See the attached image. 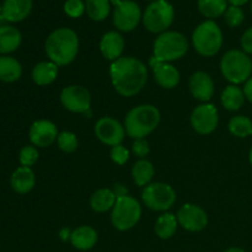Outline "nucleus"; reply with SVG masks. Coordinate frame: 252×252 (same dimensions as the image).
<instances>
[{
	"instance_id": "nucleus-1",
	"label": "nucleus",
	"mask_w": 252,
	"mask_h": 252,
	"mask_svg": "<svg viewBox=\"0 0 252 252\" xmlns=\"http://www.w3.org/2000/svg\"><path fill=\"white\" fill-rule=\"evenodd\" d=\"M110 75L115 90L125 97L137 95L148 81V69L143 62L133 57H121L112 62Z\"/></svg>"
},
{
	"instance_id": "nucleus-2",
	"label": "nucleus",
	"mask_w": 252,
	"mask_h": 252,
	"mask_svg": "<svg viewBox=\"0 0 252 252\" xmlns=\"http://www.w3.org/2000/svg\"><path fill=\"white\" fill-rule=\"evenodd\" d=\"M47 57L58 66L68 65L76 58L79 52V37L68 27L57 29L47 37L44 43Z\"/></svg>"
},
{
	"instance_id": "nucleus-3",
	"label": "nucleus",
	"mask_w": 252,
	"mask_h": 252,
	"mask_svg": "<svg viewBox=\"0 0 252 252\" xmlns=\"http://www.w3.org/2000/svg\"><path fill=\"white\" fill-rule=\"evenodd\" d=\"M160 120V111L155 106L139 105L132 108L126 116V133L133 139H143L157 129Z\"/></svg>"
},
{
	"instance_id": "nucleus-4",
	"label": "nucleus",
	"mask_w": 252,
	"mask_h": 252,
	"mask_svg": "<svg viewBox=\"0 0 252 252\" xmlns=\"http://www.w3.org/2000/svg\"><path fill=\"white\" fill-rule=\"evenodd\" d=\"M189 51V41L182 33L166 31L157 37L153 47V57L161 63L181 59Z\"/></svg>"
},
{
	"instance_id": "nucleus-5",
	"label": "nucleus",
	"mask_w": 252,
	"mask_h": 252,
	"mask_svg": "<svg viewBox=\"0 0 252 252\" xmlns=\"http://www.w3.org/2000/svg\"><path fill=\"white\" fill-rule=\"evenodd\" d=\"M220 71L233 85L246 83L251 78L252 61L244 51L231 49L221 57Z\"/></svg>"
},
{
	"instance_id": "nucleus-6",
	"label": "nucleus",
	"mask_w": 252,
	"mask_h": 252,
	"mask_svg": "<svg viewBox=\"0 0 252 252\" xmlns=\"http://www.w3.org/2000/svg\"><path fill=\"white\" fill-rule=\"evenodd\" d=\"M192 43L198 54L213 57L223 46V33L218 25L212 20L202 22L192 33Z\"/></svg>"
},
{
	"instance_id": "nucleus-7",
	"label": "nucleus",
	"mask_w": 252,
	"mask_h": 252,
	"mask_svg": "<svg viewBox=\"0 0 252 252\" xmlns=\"http://www.w3.org/2000/svg\"><path fill=\"white\" fill-rule=\"evenodd\" d=\"M175 11L172 5L166 0H155L145 9L142 16L143 25L152 33H164L172 25Z\"/></svg>"
},
{
	"instance_id": "nucleus-8",
	"label": "nucleus",
	"mask_w": 252,
	"mask_h": 252,
	"mask_svg": "<svg viewBox=\"0 0 252 252\" xmlns=\"http://www.w3.org/2000/svg\"><path fill=\"white\" fill-rule=\"evenodd\" d=\"M142 217V207L132 196L118 197L111 213V223L117 230L127 231L134 228Z\"/></svg>"
},
{
	"instance_id": "nucleus-9",
	"label": "nucleus",
	"mask_w": 252,
	"mask_h": 252,
	"mask_svg": "<svg viewBox=\"0 0 252 252\" xmlns=\"http://www.w3.org/2000/svg\"><path fill=\"white\" fill-rule=\"evenodd\" d=\"M142 199L143 203L152 211L166 212L176 202V191L164 182H154L144 187Z\"/></svg>"
},
{
	"instance_id": "nucleus-10",
	"label": "nucleus",
	"mask_w": 252,
	"mask_h": 252,
	"mask_svg": "<svg viewBox=\"0 0 252 252\" xmlns=\"http://www.w3.org/2000/svg\"><path fill=\"white\" fill-rule=\"evenodd\" d=\"M115 4L113 25L118 31L130 32L139 25L142 20V11L139 5L132 0H111Z\"/></svg>"
},
{
	"instance_id": "nucleus-11",
	"label": "nucleus",
	"mask_w": 252,
	"mask_h": 252,
	"mask_svg": "<svg viewBox=\"0 0 252 252\" xmlns=\"http://www.w3.org/2000/svg\"><path fill=\"white\" fill-rule=\"evenodd\" d=\"M61 102L70 112L85 113L90 110L91 95L84 86L69 85L62 90Z\"/></svg>"
},
{
	"instance_id": "nucleus-12",
	"label": "nucleus",
	"mask_w": 252,
	"mask_h": 252,
	"mask_svg": "<svg viewBox=\"0 0 252 252\" xmlns=\"http://www.w3.org/2000/svg\"><path fill=\"white\" fill-rule=\"evenodd\" d=\"M218 110L212 103L197 106L191 115V126L198 134L207 135L213 133L218 127Z\"/></svg>"
},
{
	"instance_id": "nucleus-13",
	"label": "nucleus",
	"mask_w": 252,
	"mask_h": 252,
	"mask_svg": "<svg viewBox=\"0 0 252 252\" xmlns=\"http://www.w3.org/2000/svg\"><path fill=\"white\" fill-rule=\"evenodd\" d=\"M176 218L179 225L191 233H198L208 225V216L206 211L193 203L184 204L177 212Z\"/></svg>"
},
{
	"instance_id": "nucleus-14",
	"label": "nucleus",
	"mask_w": 252,
	"mask_h": 252,
	"mask_svg": "<svg viewBox=\"0 0 252 252\" xmlns=\"http://www.w3.org/2000/svg\"><path fill=\"white\" fill-rule=\"evenodd\" d=\"M95 134L102 144L116 147L125 139L126 129L122 123L112 117H102L95 123Z\"/></svg>"
},
{
	"instance_id": "nucleus-15",
	"label": "nucleus",
	"mask_w": 252,
	"mask_h": 252,
	"mask_svg": "<svg viewBox=\"0 0 252 252\" xmlns=\"http://www.w3.org/2000/svg\"><path fill=\"white\" fill-rule=\"evenodd\" d=\"M58 134L56 125L48 120H38L33 122L29 132L32 145L38 148L51 147L58 139Z\"/></svg>"
},
{
	"instance_id": "nucleus-16",
	"label": "nucleus",
	"mask_w": 252,
	"mask_h": 252,
	"mask_svg": "<svg viewBox=\"0 0 252 252\" xmlns=\"http://www.w3.org/2000/svg\"><path fill=\"white\" fill-rule=\"evenodd\" d=\"M189 88L192 96L202 102H208L214 95L213 79L206 71H196L191 75Z\"/></svg>"
},
{
	"instance_id": "nucleus-17",
	"label": "nucleus",
	"mask_w": 252,
	"mask_h": 252,
	"mask_svg": "<svg viewBox=\"0 0 252 252\" xmlns=\"http://www.w3.org/2000/svg\"><path fill=\"white\" fill-rule=\"evenodd\" d=\"M149 64L153 68L155 81L159 84V86L170 90L179 85L181 78H180L179 70L174 65H171L170 63H161V62L157 61L154 57L150 58Z\"/></svg>"
},
{
	"instance_id": "nucleus-18",
	"label": "nucleus",
	"mask_w": 252,
	"mask_h": 252,
	"mask_svg": "<svg viewBox=\"0 0 252 252\" xmlns=\"http://www.w3.org/2000/svg\"><path fill=\"white\" fill-rule=\"evenodd\" d=\"M32 0H4L1 16L6 22L24 21L31 14Z\"/></svg>"
},
{
	"instance_id": "nucleus-19",
	"label": "nucleus",
	"mask_w": 252,
	"mask_h": 252,
	"mask_svg": "<svg viewBox=\"0 0 252 252\" xmlns=\"http://www.w3.org/2000/svg\"><path fill=\"white\" fill-rule=\"evenodd\" d=\"M125 49V38L117 31H110L102 36L100 41V51L107 61H117Z\"/></svg>"
},
{
	"instance_id": "nucleus-20",
	"label": "nucleus",
	"mask_w": 252,
	"mask_h": 252,
	"mask_svg": "<svg viewBox=\"0 0 252 252\" xmlns=\"http://www.w3.org/2000/svg\"><path fill=\"white\" fill-rule=\"evenodd\" d=\"M34 184H36V177L31 167H17L10 177V186L19 194H26L31 192Z\"/></svg>"
},
{
	"instance_id": "nucleus-21",
	"label": "nucleus",
	"mask_w": 252,
	"mask_h": 252,
	"mask_svg": "<svg viewBox=\"0 0 252 252\" xmlns=\"http://www.w3.org/2000/svg\"><path fill=\"white\" fill-rule=\"evenodd\" d=\"M97 231L89 225H83L76 228L71 233L70 243L75 249L80 251L91 250L97 243Z\"/></svg>"
},
{
	"instance_id": "nucleus-22",
	"label": "nucleus",
	"mask_w": 252,
	"mask_h": 252,
	"mask_svg": "<svg viewBox=\"0 0 252 252\" xmlns=\"http://www.w3.org/2000/svg\"><path fill=\"white\" fill-rule=\"evenodd\" d=\"M22 42V34L16 27L4 25L0 27V54L7 56L16 51Z\"/></svg>"
},
{
	"instance_id": "nucleus-23",
	"label": "nucleus",
	"mask_w": 252,
	"mask_h": 252,
	"mask_svg": "<svg viewBox=\"0 0 252 252\" xmlns=\"http://www.w3.org/2000/svg\"><path fill=\"white\" fill-rule=\"evenodd\" d=\"M32 80L39 86H46L53 83L58 76V65L53 62H39L32 69Z\"/></svg>"
},
{
	"instance_id": "nucleus-24",
	"label": "nucleus",
	"mask_w": 252,
	"mask_h": 252,
	"mask_svg": "<svg viewBox=\"0 0 252 252\" xmlns=\"http://www.w3.org/2000/svg\"><path fill=\"white\" fill-rule=\"evenodd\" d=\"M117 201V196L110 189H100L94 192L90 197V206L96 213H105L113 208Z\"/></svg>"
},
{
	"instance_id": "nucleus-25",
	"label": "nucleus",
	"mask_w": 252,
	"mask_h": 252,
	"mask_svg": "<svg viewBox=\"0 0 252 252\" xmlns=\"http://www.w3.org/2000/svg\"><path fill=\"white\" fill-rule=\"evenodd\" d=\"M22 75V66L17 59L10 56H0V81L14 83Z\"/></svg>"
},
{
	"instance_id": "nucleus-26",
	"label": "nucleus",
	"mask_w": 252,
	"mask_h": 252,
	"mask_svg": "<svg viewBox=\"0 0 252 252\" xmlns=\"http://www.w3.org/2000/svg\"><path fill=\"white\" fill-rule=\"evenodd\" d=\"M245 94L238 85H228L220 96L221 105L228 111H239L245 102Z\"/></svg>"
},
{
	"instance_id": "nucleus-27",
	"label": "nucleus",
	"mask_w": 252,
	"mask_h": 252,
	"mask_svg": "<svg viewBox=\"0 0 252 252\" xmlns=\"http://www.w3.org/2000/svg\"><path fill=\"white\" fill-rule=\"evenodd\" d=\"M154 166L150 161L145 159H140L133 165L132 177L133 181L137 186L145 187L150 184L152 179L154 177Z\"/></svg>"
},
{
	"instance_id": "nucleus-28",
	"label": "nucleus",
	"mask_w": 252,
	"mask_h": 252,
	"mask_svg": "<svg viewBox=\"0 0 252 252\" xmlns=\"http://www.w3.org/2000/svg\"><path fill=\"white\" fill-rule=\"evenodd\" d=\"M177 225L179 221L177 218L172 213H164L158 218L157 223H155V234L159 236L162 240H167V239L172 238L177 230Z\"/></svg>"
},
{
	"instance_id": "nucleus-29",
	"label": "nucleus",
	"mask_w": 252,
	"mask_h": 252,
	"mask_svg": "<svg viewBox=\"0 0 252 252\" xmlns=\"http://www.w3.org/2000/svg\"><path fill=\"white\" fill-rule=\"evenodd\" d=\"M110 0H86L85 11L94 21H103L110 15Z\"/></svg>"
},
{
	"instance_id": "nucleus-30",
	"label": "nucleus",
	"mask_w": 252,
	"mask_h": 252,
	"mask_svg": "<svg viewBox=\"0 0 252 252\" xmlns=\"http://www.w3.org/2000/svg\"><path fill=\"white\" fill-rule=\"evenodd\" d=\"M228 0H198V10L203 16L216 19L225 14Z\"/></svg>"
},
{
	"instance_id": "nucleus-31",
	"label": "nucleus",
	"mask_w": 252,
	"mask_h": 252,
	"mask_svg": "<svg viewBox=\"0 0 252 252\" xmlns=\"http://www.w3.org/2000/svg\"><path fill=\"white\" fill-rule=\"evenodd\" d=\"M229 132L238 138H246L252 134V121L246 116H235L229 121Z\"/></svg>"
},
{
	"instance_id": "nucleus-32",
	"label": "nucleus",
	"mask_w": 252,
	"mask_h": 252,
	"mask_svg": "<svg viewBox=\"0 0 252 252\" xmlns=\"http://www.w3.org/2000/svg\"><path fill=\"white\" fill-rule=\"evenodd\" d=\"M58 147L64 153H74L78 149V138L71 132H62L58 134Z\"/></svg>"
},
{
	"instance_id": "nucleus-33",
	"label": "nucleus",
	"mask_w": 252,
	"mask_h": 252,
	"mask_svg": "<svg viewBox=\"0 0 252 252\" xmlns=\"http://www.w3.org/2000/svg\"><path fill=\"white\" fill-rule=\"evenodd\" d=\"M38 150H37V148L34 147V145H25V147L20 150L19 161L20 164H21V166H33L37 162V160H38Z\"/></svg>"
},
{
	"instance_id": "nucleus-34",
	"label": "nucleus",
	"mask_w": 252,
	"mask_h": 252,
	"mask_svg": "<svg viewBox=\"0 0 252 252\" xmlns=\"http://www.w3.org/2000/svg\"><path fill=\"white\" fill-rule=\"evenodd\" d=\"M224 19H225L226 25L229 27H239L244 22V19H245V14L241 10L240 6H229L226 9L225 14H224Z\"/></svg>"
},
{
	"instance_id": "nucleus-35",
	"label": "nucleus",
	"mask_w": 252,
	"mask_h": 252,
	"mask_svg": "<svg viewBox=\"0 0 252 252\" xmlns=\"http://www.w3.org/2000/svg\"><path fill=\"white\" fill-rule=\"evenodd\" d=\"M64 12L69 17L78 19L85 12V4L83 0H66L64 2Z\"/></svg>"
},
{
	"instance_id": "nucleus-36",
	"label": "nucleus",
	"mask_w": 252,
	"mask_h": 252,
	"mask_svg": "<svg viewBox=\"0 0 252 252\" xmlns=\"http://www.w3.org/2000/svg\"><path fill=\"white\" fill-rule=\"evenodd\" d=\"M111 159L113 162H116L117 165H125L126 162L129 159V152L126 147H123L122 144H118L116 147H112L111 149Z\"/></svg>"
},
{
	"instance_id": "nucleus-37",
	"label": "nucleus",
	"mask_w": 252,
	"mask_h": 252,
	"mask_svg": "<svg viewBox=\"0 0 252 252\" xmlns=\"http://www.w3.org/2000/svg\"><path fill=\"white\" fill-rule=\"evenodd\" d=\"M132 152L135 157L143 159V158H145L150 153L149 143H148L144 138H143V139H135V142L133 143Z\"/></svg>"
},
{
	"instance_id": "nucleus-38",
	"label": "nucleus",
	"mask_w": 252,
	"mask_h": 252,
	"mask_svg": "<svg viewBox=\"0 0 252 252\" xmlns=\"http://www.w3.org/2000/svg\"><path fill=\"white\" fill-rule=\"evenodd\" d=\"M241 48L246 54H252V27L246 30L241 37Z\"/></svg>"
},
{
	"instance_id": "nucleus-39",
	"label": "nucleus",
	"mask_w": 252,
	"mask_h": 252,
	"mask_svg": "<svg viewBox=\"0 0 252 252\" xmlns=\"http://www.w3.org/2000/svg\"><path fill=\"white\" fill-rule=\"evenodd\" d=\"M244 94H245L246 100H249L252 103V76L245 83V86H244Z\"/></svg>"
},
{
	"instance_id": "nucleus-40",
	"label": "nucleus",
	"mask_w": 252,
	"mask_h": 252,
	"mask_svg": "<svg viewBox=\"0 0 252 252\" xmlns=\"http://www.w3.org/2000/svg\"><path fill=\"white\" fill-rule=\"evenodd\" d=\"M71 233H73V231H70V230H69L68 228H64V229H62V230H61V233H59V238H61L62 240H63V241L70 240Z\"/></svg>"
},
{
	"instance_id": "nucleus-41",
	"label": "nucleus",
	"mask_w": 252,
	"mask_h": 252,
	"mask_svg": "<svg viewBox=\"0 0 252 252\" xmlns=\"http://www.w3.org/2000/svg\"><path fill=\"white\" fill-rule=\"evenodd\" d=\"M229 2H230L233 6H241V5L246 4V2L249 1V0H228Z\"/></svg>"
},
{
	"instance_id": "nucleus-42",
	"label": "nucleus",
	"mask_w": 252,
	"mask_h": 252,
	"mask_svg": "<svg viewBox=\"0 0 252 252\" xmlns=\"http://www.w3.org/2000/svg\"><path fill=\"white\" fill-rule=\"evenodd\" d=\"M224 252H245V250H243V249H240V248H230Z\"/></svg>"
},
{
	"instance_id": "nucleus-43",
	"label": "nucleus",
	"mask_w": 252,
	"mask_h": 252,
	"mask_svg": "<svg viewBox=\"0 0 252 252\" xmlns=\"http://www.w3.org/2000/svg\"><path fill=\"white\" fill-rule=\"evenodd\" d=\"M249 160H250V164H251V166H252V147H251V149H250V154H249Z\"/></svg>"
},
{
	"instance_id": "nucleus-44",
	"label": "nucleus",
	"mask_w": 252,
	"mask_h": 252,
	"mask_svg": "<svg viewBox=\"0 0 252 252\" xmlns=\"http://www.w3.org/2000/svg\"><path fill=\"white\" fill-rule=\"evenodd\" d=\"M1 11H2V5L0 4V16H1Z\"/></svg>"
},
{
	"instance_id": "nucleus-45",
	"label": "nucleus",
	"mask_w": 252,
	"mask_h": 252,
	"mask_svg": "<svg viewBox=\"0 0 252 252\" xmlns=\"http://www.w3.org/2000/svg\"><path fill=\"white\" fill-rule=\"evenodd\" d=\"M251 11H252V0H251Z\"/></svg>"
},
{
	"instance_id": "nucleus-46",
	"label": "nucleus",
	"mask_w": 252,
	"mask_h": 252,
	"mask_svg": "<svg viewBox=\"0 0 252 252\" xmlns=\"http://www.w3.org/2000/svg\"><path fill=\"white\" fill-rule=\"evenodd\" d=\"M152 1H155V0H152Z\"/></svg>"
}]
</instances>
